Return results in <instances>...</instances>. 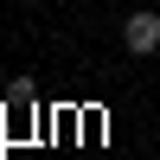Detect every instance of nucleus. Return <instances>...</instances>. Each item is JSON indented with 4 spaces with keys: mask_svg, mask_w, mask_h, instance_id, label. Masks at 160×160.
I'll return each instance as SVG.
<instances>
[{
    "mask_svg": "<svg viewBox=\"0 0 160 160\" xmlns=\"http://www.w3.org/2000/svg\"><path fill=\"white\" fill-rule=\"evenodd\" d=\"M122 45L135 51V58L160 51V13H135V19H122Z\"/></svg>",
    "mask_w": 160,
    "mask_h": 160,
    "instance_id": "1",
    "label": "nucleus"
}]
</instances>
